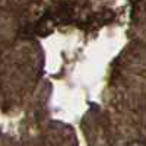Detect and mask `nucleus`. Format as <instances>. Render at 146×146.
I'll return each mask as SVG.
<instances>
[{
    "mask_svg": "<svg viewBox=\"0 0 146 146\" xmlns=\"http://www.w3.org/2000/svg\"><path fill=\"white\" fill-rule=\"evenodd\" d=\"M127 146H146V143L142 142V140H133V142H130Z\"/></svg>",
    "mask_w": 146,
    "mask_h": 146,
    "instance_id": "nucleus-1",
    "label": "nucleus"
}]
</instances>
